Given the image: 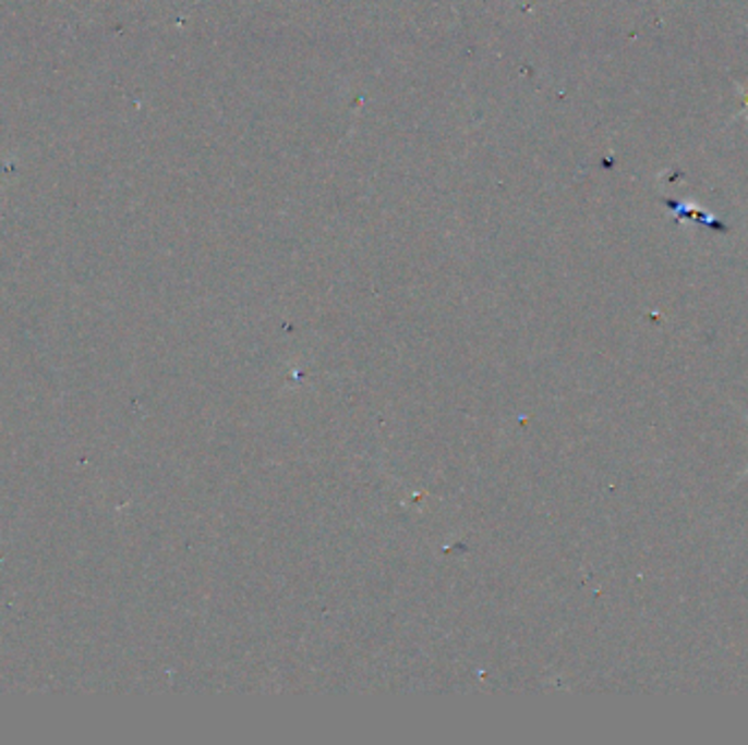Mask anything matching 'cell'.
I'll return each mask as SVG.
<instances>
[{"instance_id": "6da1fadb", "label": "cell", "mask_w": 748, "mask_h": 745, "mask_svg": "<svg viewBox=\"0 0 748 745\" xmlns=\"http://www.w3.org/2000/svg\"><path fill=\"white\" fill-rule=\"evenodd\" d=\"M744 418L748 420V416H746V414H744ZM746 475H748V466H746V471H744V477H746Z\"/></svg>"}]
</instances>
